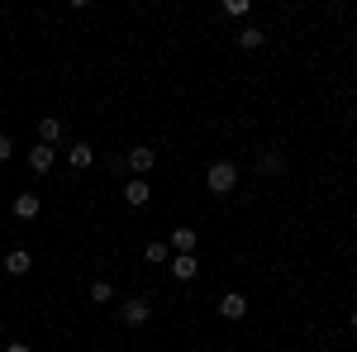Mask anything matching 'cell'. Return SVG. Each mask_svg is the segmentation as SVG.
Instances as JSON below:
<instances>
[{
	"label": "cell",
	"instance_id": "7",
	"mask_svg": "<svg viewBox=\"0 0 357 352\" xmlns=\"http://www.w3.org/2000/svg\"><path fill=\"white\" fill-rule=\"evenodd\" d=\"M0 267L10 271V276H24V271L33 267V257H29L24 247H10V252H5V262H0Z\"/></svg>",
	"mask_w": 357,
	"mask_h": 352
},
{
	"label": "cell",
	"instance_id": "2",
	"mask_svg": "<svg viewBox=\"0 0 357 352\" xmlns=\"http://www.w3.org/2000/svg\"><path fill=\"white\" fill-rule=\"evenodd\" d=\"M119 314H124V324H129V328H143L148 319H153V305L134 296V300H124V309H119Z\"/></svg>",
	"mask_w": 357,
	"mask_h": 352
},
{
	"label": "cell",
	"instance_id": "18",
	"mask_svg": "<svg viewBox=\"0 0 357 352\" xmlns=\"http://www.w3.org/2000/svg\"><path fill=\"white\" fill-rule=\"evenodd\" d=\"M10 153H15V143H10V138H5V134H0V167H5V162H10Z\"/></svg>",
	"mask_w": 357,
	"mask_h": 352
},
{
	"label": "cell",
	"instance_id": "12",
	"mask_svg": "<svg viewBox=\"0 0 357 352\" xmlns=\"http://www.w3.org/2000/svg\"><path fill=\"white\" fill-rule=\"evenodd\" d=\"M167 247H172V252H195V229H172Z\"/></svg>",
	"mask_w": 357,
	"mask_h": 352
},
{
	"label": "cell",
	"instance_id": "17",
	"mask_svg": "<svg viewBox=\"0 0 357 352\" xmlns=\"http://www.w3.org/2000/svg\"><path fill=\"white\" fill-rule=\"evenodd\" d=\"M224 15H229V20H243V15H248V0H224Z\"/></svg>",
	"mask_w": 357,
	"mask_h": 352
},
{
	"label": "cell",
	"instance_id": "9",
	"mask_svg": "<svg viewBox=\"0 0 357 352\" xmlns=\"http://www.w3.org/2000/svg\"><path fill=\"white\" fill-rule=\"evenodd\" d=\"M148 195H153V186H148V176H134V181L124 186V200H129V205H148Z\"/></svg>",
	"mask_w": 357,
	"mask_h": 352
},
{
	"label": "cell",
	"instance_id": "13",
	"mask_svg": "<svg viewBox=\"0 0 357 352\" xmlns=\"http://www.w3.org/2000/svg\"><path fill=\"white\" fill-rule=\"evenodd\" d=\"M262 43H267V33H262L257 24H248L243 33H238V48H248V53H252V48H262Z\"/></svg>",
	"mask_w": 357,
	"mask_h": 352
},
{
	"label": "cell",
	"instance_id": "19",
	"mask_svg": "<svg viewBox=\"0 0 357 352\" xmlns=\"http://www.w3.org/2000/svg\"><path fill=\"white\" fill-rule=\"evenodd\" d=\"M5 352H29V343H10V348H5Z\"/></svg>",
	"mask_w": 357,
	"mask_h": 352
},
{
	"label": "cell",
	"instance_id": "15",
	"mask_svg": "<svg viewBox=\"0 0 357 352\" xmlns=\"http://www.w3.org/2000/svg\"><path fill=\"white\" fill-rule=\"evenodd\" d=\"M91 300H96V305H110V300H114V286H110V281H96V286H91Z\"/></svg>",
	"mask_w": 357,
	"mask_h": 352
},
{
	"label": "cell",
	"instance_id": "1",
	"mask_svg": "<svg viewBox=\"0 0 357 352\" xmlns=\"http://www.w3.org/2000/svg\"><path fill=\"white\" fill-rule=\"evenodd\" d=\"M205 186L215 190V195H229V190L238 186V167H234V162H210V171H205Z\"/></svg>",
	"mask_w": 357,
	"mask_h": 352
},
{
	"label": "cell",
	"instance_id": "6",
	"mask_svg": "<svg viewBox=\"0 0 357 352\" xmlns=\"http://www.w3.org/2000/svg\"><path fill=\"white\" fill-rule=\"evenodd\" d=\"M220 314H224V319H243V314H248V296H243V291H229V296L220 300Z\"/></svg>",
	"mask_w": 357,
	"mask_h": 352
},
{
	"label": "cell",
	"instance_id": "16",
	"mask_svg": "<svg viewBox=\"0 0 357 352\" xmlns=\"http://www.w3.org/2000/svg\"><path fill=\"white\" fill-rule=\"evenodd\" d=\"M257 171H262V176H267V171H281V158H276V153H262V158H257Z\"/></svg>",
	"mask_w": 357,
	"mask_h": 352
},
{
	"label": "cell",
	"instance_id": "14",
	"mask_svg": "<svg viewBox=\"0 0 357 352\" xmlns=\"http://www.w3.org/2000/svg\"><path fill=\"white\" fill-rule=\"evenodd\" d=\"M143 257H148V262L158 267V262H172V247H167V243H158V238H153V243L143 247Z\"/></svg>",
	"mask_w": 357,
	"mask_h": 352
},
{
	"label": "cell",
	"instance_id": "3",
	"mask_svg": "<svg viewBox=\"0 0 357 352\" xmlns=\"http://www.w3.org/2000/svg\"><path fill=\"white\" fill-rule=\"evenodd\" d=\"M167 267H172V276H176V281H195L200 262H195V252H176V257H172Z\"/></svg>",
	"mask_w": 357,
	"mask_h": 352
},
{
	"label": "cell",
	"instance_id": "20",
	"mask_svg": "<svg viewBox=\"0 0 357 352\" xmlns=\"http://www.w3.org/2000/svg\"><path fill=\"white\" fill-rule=\"evenodd\" d=\"M353 328H357V309H353Z\"/></svg>",
	"mask_w": 357,
	"mask_h": 352
},
{
	"label": "cell",
	"instance_id": "11",
	"mask_svg": "<svg viewBox=\"0 0 357 352\" xmlns=\"http://www.w3.org/2000/svg\"><path fill=\"white\" fill-rule=\"evenodd\" d=\"M15 219H38V195H33V190L15 195Z\"/></svg>",
	"mask_w": 357,
	"mask_h": 352
},
{
	"label": "cell",
	"instance_id": "5",
	"mask_svg": "<svg viewBox=\"0 0 357 352\" xmlns=\"http://www.w3.org/2000/svg\"><path fill=\"white\" fill-rule=\"evenodd\" d=\"M153 162H158V153H153V148H129V171H134V176H148Z\"/></svg>",
	"mask_w": 357,
	"mask_h": 352
},
{
	"label": "cell",
	"instance_id": "8",
	"mask_svg": "<svg viewBox=\"0 0 357 352\" xmlns=\"http://www.w3.org/2000/svg\"><path fill=\"white\" fill-rule=\"evenodd\" d=\"M67 162H72V171H86V167L96 162V148L91 143H72L67 148Z\"/></svg>",
	"mask_w": 357,
	"mask_h": 352
},
{
	"label": "cell",
	"instance_id": "4",
	"mask_svg": "<svg viewBox=\"0 0 357 352\" xmlns=\"http://www.w3.org/2000/svg\"><path fill=\"white\" fill-rule=\"evenodd\" d=\"M53 162H57V153L48 148V143H33V148H29V171H38V176H43Z\"/></svg>",
	"mask_w": 357,
	"mask_h": 352
},
{
	"label": "cell",
	"instance_id": "10",
	"mask_svg": "<svg viewBox=\"0 0 357 352\" xmlns=\"http://www.w3.org/2000/svg\"><path fill=\"white\" fill-rule=\"evenodd\" d=\"M57 138H62V119H53V114H43V119H38V143H48V148H53Z\"/></svg>",
	"mask_w": 357,
	"mask_h": 352
}]
</instances>
